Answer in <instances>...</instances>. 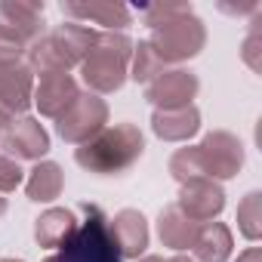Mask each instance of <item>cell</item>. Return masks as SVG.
<instances>
[{
    "label": "cell",
    "instance_id": "19",
    "mask_svg": "<svg viewBox=\"0 0 262 262\" xmlns=\"http://www.w3.org/2000/svg\"><path fill=\"white\" fill-rule=\"evenodd\" d=\"M65 188V173L56 161H37L25 179V194L34 204H50L62 194Z\"/></svg>",
    "mask_w": 262,
    "mask_h": 262
},
{
    "label": "cell",
    "instance_id": "1",
    "mask_svg": "<svg viewBox=\"0 0 262 262\" xmlns=\"http://www.w3.org/2000/svg\"><path fill=\"white\" fill-rule=\"evenodd\" d=\"M145 151V136L136 123H114L105 126L99 136L74 148L77 167L96 173V176H117L129 170Z\"/></svg>",
    "mask_w": 262,
    "mask_h": 262
},
{
    "label": "cell",
    "instance_id": "2",
    "mask_svg": "<svg viewBox=\"0 0 262 262\" xmlns=\"http://www.w3.org/2000/svg\"><path fill=\"white\" fill-rule=\"evenodd\" d=\"M129 59H133V40L123 31H102L80 62V77L86 83V93L105 96L126 83L129 77Z\"/></svg>",
    "mask_w": 262,
    "mask_h": 262
},
{
    "label": "cell",
    "instance_id": "30",
    "mask_svg": "<svg viewBox=\"0 0 262 262\" xmlns=\"http://www.w3.org/2000/svg\"><path fill=\"white\" fill-rule=\"evenodd\" d=\"M237 262H262V250L259 247H250V250H244L237 256Z\"/></svg>",
    "mask_w": 262,
    "mask_h": 262
},
{
    "label": "cell",
    "instance_id": "32",
    "mask_svg": "<svg viewBox=\"0 0 262 262\" xmlns=\"http://www.w3.org/2000/svg\"><path fill=\"white\" fill-rule=\"evenodd\" d=\"M10 123H13V120H10V117H7V114H0V136H4V129H7V126H10Z\"/></svg>",
    "mask_w": 262,
    "mask_h": 262
},
{
    "label": "cell",
    "instance_id": "22",
    "mask_svg": "<svg viewBox=\"0 0 262 262\" xmlns=\"http://www.w3.org/2000/svg\"><path fill=\"white\" fill-rule=\"evenodd\" d=\"M167 65L158 59V53L148 47V40H139L133 43V59H129V77L136 83H151Z\"/></svg>",
    "mask_w": 262,
    "mask_h": 262
},
{
    "label": "cell",
    "instance_id": "34",
    "mask_svg": "<svg viewBox=\"0 0 262 262\" xmlns=\"http://www.w3.org/2000/svg\"><path fill=\"white\" fill-rule=\"evenodd\" d=\"M4 213H7V198L0 194V219H4Z\"/></svg>",
    "mask_w": 262,
    "mask_h": 262
},
{
    "label": "cell",
    "instance_id": "29",
    "mask_svg": "<svg viewBox=\"0 0 262 262\" xmlns=\"http://www.w3.org/2000/svg\"><path fill=\"white\" fill-rule=\"evenodd\" d=\"M219 10H222V13H234V16H241V13H256L259 4H256V0H250V4H237V7H231V4H219Z\"/></svg>",
    "mask_w": 262,
    "mask_h": 262
},
{
    "label": "cell",
    "instance_id": "14",
    "mask_svg": "<svg viewBox=\"0 0 262 262\" xmlns=\"http://www.w3.org/2000/svg\"><path fill=\"white\" fill-rule=\"evenodd\" d=\"M62 13L71 16V22H93L102 25L105 31H123L129 25V10L123 4H114V0H90V4H62Z\"/></svg>",
    "mask_w": 262,
    "mask_h": 262
},
{
    "label": "cell",
    "instance_id": "6",
    "mask_svg": "<svg viewBox=\"0 0 262 262\" xmlns=\"http://www.w3.org/2000/svg\"><path fill=\"white\" fill-rule=\"evenodd\" d=\"M198 155H201L204 176L216 179V182L219 179H234L244 167V145L228 129H213V133H207L198 145Z\"/></svg>",
    "mask_w": 262,
    "mask_h": 262
},
{
    "label": "cell",
    "instance_id": "16",
    "mask_svg": "<svg viewBox=\"0 0 262 262\" xmlns=\"http://www.w3.org/2000/svg\"><path fill=\"white\" fill-rule=\"evenodd\" d=\"M151 129H155V136L164 139V142H188L201 129V111L194 105L173 108V111H158L155 108Z\"/></svg>",
    "mask_w": 262,
    "mask_h": 262
},
{
    "label": "cell",
    "instance_id": "21",
    "mask_svg": "<svg viewBox=\"0 0 262 262\" xmlns=\"http://www.w3.org/2000/svg\"><path fill=\"white\" fill-rule=\"evenodd\" d=\"M25 68H28L31 74H37V77L68 74V65H65L62 53L56 50V43H53L50 31H43L37 40H31V43H28V50H25Z\"/></svg>",
    "mask_w": 262,
    "mask_h": 262
},
{
    "label": "cell",
    "instance_id": "3",
    "mask_svg": "<svg viewBox=\"0 0 262 262\" xmlns=\"http://www.w3.org/2000/svg\"><path fill=\"white\" fill-rule=\"evenodd\" d=\"M83 222H77V231L59 247L56 256H47L43 262H123L111 228H108V216L96 207V204H83Z\"/></svg>",
    "mask_w": 262,
    "mask_h": 262
},
{
    "label": "cell",
    "instance_id": "25",
    "mask_svg": "<svg viewBox=\"0 0 262 262\" xmlns=\"http://www.w3.org/2000/svg\"><path fill=\"white\" fill-rule=\"evenodd\" d=\"M188 13H194V10H191V4H185V0H164V4H151L145 10V25L155 31V28H161V25H167V22H173L179 16H188Z\"/></svg>",
    "mask_w": 262,
    "mask_h": 262
},
{
    "label": "cell",
    "instance_id": "27",
    "mask_svg": "<svg viewBox=\"0 0 262 262\" xmlns=\"http://www.w3.org/2000/svg\"><path fill=\"white\" fill-rule=\"evenodd\" d=\"M241 59L247 62L250 71H256V74L262 71V22H259V19L250 25L247 37H244V43H241Z\"/></svg>",
    "mask_w": 262,
    "mask_h": 262
},
{
    "label": "cell",
    "instance_id": "20",
    "mask_svg": "<svg viewBox=\"0 0 262 262\" xmlns=\"http://www.w3.org/2000/svg\"><path fill=\"white\" fill-rule=\"evenodd\" d=\"M198 234V222H191L176 204L173 207H164L161 216H158V237L164 247L182 253V250H191V241Z\"/></svg>",
    "mask_w": 262,
    "mask_h": 262
},
{
    "label": "cell",
    "instance_id": "24",
    "mask_svg": "<svg viewBox=\"0 0 262 262\" xmlns=\"http://www.w3.org/2000/svg\"><path fill=\"white\" fill-rule=\"evenodd\" d=\"M170 176L185 185L191 179H204V167H201V155H198V145H188V148H176L173 158H170Z\"/></svg>",
    "mask_w": 262,
    "mask_h": 262
},
{
    "label": "cell",
    "instance_id": "35",
    "mask_svg": "<svg viewBox=\"0 0 262 262\" xmlns=\"http://www.w3.org/2000/svg\"><path fill=\"white\" fill-rule=\"evenodd\" d=\"M0 262H22V259H0Z\"/></svg>",
    "mask_w": 262,
    "mask_h": 262
},
{
    "label": "cell",
    "instance_id": "33",
    "mask_svg": "<svg viewBox=\"0 0 262 262\" xmlns=\"http://www.w3.org/2000/svg\"><path fill=\"white\" fill-rule=\"evenodd\" d=\"M167 262H194V259H191V256H182V253H179V256H173V259H167Z\"/></svg>",
    "mask_w": 262,
    "mask_h": 262
},
{
    "label": "cell",
    "instance_id": "26",
    "mask_svg": "<svg viewBox=\"0 0 262 262\" xmlns=\"http://www.w3.org/2000/svg\"><path fill=\"white\" fill-rule=\"evenodd\" d=\"M25 50H28V43L22 37H16L4 22H0V68H16V65H22Z\"/></svg>",
    "mask_w": 262,
    "mask_h": 262
},
{
    "label": "cell",
    "instance_id": "4",
    "mask_svg": "<svg viewBox=\"0 0 262 262\" xmlns=\"http://www.w3.org/2000/svg\"><path fill=\"white\" fill-rule=\"evenodd\" d=\"M204 43H207V28H204V22L194 13L179 16V19L155 28L151 40H148V47L158 53V59L164 65H173V68H179L182 62L194 59L204 50Z\"/></svg>",
    "mask_w": 262,
    "mask_h": 262
},
{
    "label": "cell",
    "instance_id": "31",
    "mask_svg": "<svg viewBox=\"0 0 262 262\" xmlns=\"http://www.w3.org/2000/svg\"><path fill=\"white\" fill-rule=\"evenodd\" d=\"M136 262H167V259L164 256H139Z\"/></svg>",
    "mask_w": 262,
    "mask_h": 262
},
{
    "label": "cell",
    "instance_id": "28",
    "mask_svg": "<svg viewBox=\"0 0 262 262\" xmlns=\"http://www.w3.org/2000/svg\"><path fill=\"white\" fill-rule=\"evenodd\" d=\"M25 179V170L19 167V161L7 158V155H0V194H10L22 185Z\"/></svg>",
    "mask_w": 262,
    "mask_h": 262
},
{
    "label": "cell",
    "instance_id": "7",
    "mask_svg": "<svg viewBox=\"0 0 262 262\" xmlns=\"http://www.w3.org/2000/svg\"><path fill=\"white\" fill-rule=\"evenodd\" d=\"M198 90H201V80H198L194 71H188V68H164L151 83H145V99L158 111H173V108L191 105Z\"/></svg>",
    "mask_w": 262,
    "mask_h": 262
},
{
    "label": "cell",
    "instance_id": "15",
    "mask_svg": "<svg viewBox=\"0 0 262 262\" xmlns=\"http://www.w3.org/2000/svg\"><path fill=\"white\" fill-rule=\"evenodd\" d=\"M50 37H53L56 50L62 53L68 71H71V68H80V62H83L86 53L93 50L99 31H93V28L83 25V22H71V19H65L62 25H56V28L50 31Z\"/></svg>",
    "mask_w": 262,
    "mask_h": 262
},
{
    "label": "cell",
    "instance_id": "5",
    "mask_svg": "<svg viewBox=\"0 0 262 262\" xmlns=\"http://www.w3.org/2000/svg\"><path fill=\"white\" fill-rule=\"evenodd\" d=\"M108 126V102L96 93H80L74 105L59 117V136L68 145H83Z\"/></svg>",
    "mask_w": 262,
    "mask_h": 262
},
{
    "label": "cell",
    "instance_id": "8",
    "mask_svg": "<svg viewBox=\"0 0 262 262\" xmlns=\"http://www.w3.org/2000/svg\"><path fill=\"white\" fill-rule=\"evenodd\" d=\"M4 148L13 161H40L50 151V133L37 117L22 114L4 129Z\"/></svg>",
    "mask_w": 262,
    "mask_h": 262
},
{
    "label": "cell",
    "instance_id": "11",
    "mask_svg": "<svg viewBox=\"0 0 262 262\" xmlns=\"http://www.w3.org/2000/svg\"><path fill=\"white\" fill-rule=\"evenodd\" d=\"M108 228H111V237H114V247L120 253V259H139L145 256L148 250V222L139 210H120L114 219H108Z\"/></svg>",
    "mask_w": 262,
    "mask_h": 262
},
{
    "label": "cell",
    "instance_id": "23",
    "mask_svg": "<svg viewBox=\"0 0 262 262\" xmlns=\"http://www.w3.org/2000/svg\"><path fill=\"white\" fill-rule=\"evenodd\" d=\"M237 228L247 241L262 237V194L259 191L244 194V201L237 204Z\"/></svg>",
    "mask_w": 262,
    "mask_h": 262
},
{
    "label": "cell",
    "instance_id": "10",
    "mask_svg": "<svg viewBox=\"0 0 262 262\" xmlns=\"http://www.w3.org/2000/svg\"><path fill=\"white\" fill-rule=\"evenodd\" d=\"M80 96V86L71 74H50V77H40V83H34V96H31V105L43 114V117H53L59 120L71 105L74 99Z\"/></svg>",
    "mask_w": 262,
    "mask_h": 262
},
{
    "label": "cell",
    "instance_id": "9",
    "mask_svg": "<svg viewBox=\"0 0 262 262\" xmlns=\"http://www.w3.org/2000/svg\"><path fill=\"white\" fill-rule=\"evenodd\" d=\"M176 207H179L191 222L204 225V222H213V219L225 210V191H222V185H219L216 179H207V176H204V179H191V182L182 185Z\"/></svg>",
    "mask_w": 262,
    "mask_h": 262
},
{
    "label": "cell",
    "instance_id": "18",
    "mask_svg": "<svg viewBox=\"0 0 262 262\" xmlns=\"http://www.w3.org/2000/svg\"><path fill=\"white\" fill-rule=\"evenodd\" d=\"M77 213L68 207H50L47 213L37 216L34 222V241L47 250H59L74 231H77Z\"/></svg>",
    "mask_w": 262,
    "mask_h": 262
},
{
    "label": "cell",
    "instance_id": "12",
    "mask_svg": "<svg viewBox=\"0 0 262 262\" xmlns=\"http://www.w3.org/2000/svg\"><path fill=\"white\" fill-rule=\"evenodd\" d=\"M31 96H34V74L25 65L0 68V114H7L10 120L22 117L31 108Z\"/></svg>",
    "mask_w": 262,
    "mask_h": 262
},
{
    "label": "cell",
    "instance_id": "17",
    "mask_svg": "<svg viewBox=\"0 0 262 262\" xmlns=\"http://www.w3.org/2000/svg\"><path fill=\"white\" fill-rule=\"evenodd\" d=\"M234 250V237L231 228L225 222H204L198 225V234L191 241V259L194 262H228Z\"/></svg>",
    "mask_w": 262,
    "mask_h": 262
},
{
    "label": "cell",
    "instance_id": "13",
    "mask_svg": "<svg viewBox=\"0 0 262 262\" xmlns=\"http://www.w3.org/2000/svg\"><path fill=\"white\" fill-rule=\"evenodd\" d=\"M0 22L25 43L37 40L43 34V0H4Z\"/></svg>",
    "mask_w": 262,
    "mask_h": 262
}]
</instances>
